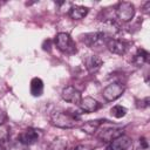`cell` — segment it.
Returning a JSON list of instances; mask_svg holds the SVG:
<instances>
[{
	"mask_svg": "<svg viewBox=\"0 0 150 150\" xmlns=\"http://www.w3.org/2000/svg\"><path fill=\"white\" fill-rule=\"evenodd\" d=\"M71 150H93V148L88 144H79L75 148H73Z\"/></svg>",
	"mask_w": 150,
	"mask_h": 150,
	"instance_id": "obj_20",
	"label": "cell"
},
{
	"mask_svg": "<svg viewBox=\"0 0 150 150\" xmlns=\"http://www.w3.org/2000/svg\"><path fill=\"white\" fill-rule=\"evenodd\" d=\"M66 149H67V139L63 137H57L50 143L48 150H66Z\"/></svg>",
	"mask_w": 150,
	"mask_h": 150,
	"instance_id": "obj_16",
	"label": "cell"
},
{
	"mask_svg": "<svg viewBox=\"0 0 150 150\" xmlns=\"http://www.w3.org/2000/svg\"><path fill=\"white\" fill-rule=\"evenodd\" d=\"M102 120H91V121H87L81 125V130L88 135H93L97 131V129L101 127L102 124Z\"/></svg>",
	"mask_w": 150,
	"mask_h": 150,
	"instance_id": "obj_14",
	"label": "cell"
},
{
	"mask_svg": "<svg viewBox=\"0 0 150 150\" xmlns=\"http://www.w3.org/2000/svg\"><path fill=\"white\" fill-rule=\"evenodd\" d=\"M0 150H5V148L4 146H0Z\"/></svg>",
	"mask_w": 150,
	"mask_h": 150,
	"instance_id": "obj_22",
	"label": "cell"
},
{
	"mask_svg": "<svg viewBox=\"0 0 150 150\" xmlns=\"http://www.w3.org/2000/svg\"><path fill=\"white\" fill-rule=\"evenodd\" d=\"M124 129L123 128H116V127H109V128H104L100 131L98 134V138L102 142L105 143H110L114 139H116L117 137L124 135Z\"/></svg>",
	"mask_w": 150,
	"mask_h": 150,
	"instance_id": "obj_6",
	"label": "cell"
},
{
	"mask_svg": "<svg viewBox=\"0 0 150 150\" xmlns=\"http://www.w3.org/2000/svg\"><path fill=\"white\" fill-rule=\"evenodd\" d=\"M62 98L66 102L73 103L75 105H79L81 100H82V95L81 93L73 86H68L62 90Z\"/></svg>",
	"mask_w": 150,
	"mask_h": 150,
	"instance_id": "obj_8",
	"label": "cell"
},
{
	"mask_svg": "<svg viewBox=\"0 0 150 150\" xmlns=\"http://www.w3.org/2000/svg\"><path fill=\"white\" fill-rule=\"evenodd\" d=\"M79 105H80V108L82 109V111L88 112V114H89V112H95V111H97V110L102 107V104H101L98 101H96L95 98L89 97V96L82 98Z\"/></svg>",
	"mask_w": 150,
	"mask_h": 150,
	"instance_id": "obj_11",
	"label": "cell"
},
{
	"mask_svg": "<svg viewBox=\"0 0 150 150\" xmlns=\"http://www.w3.org/2000/svg\"><path fill=\"white\" fill-rule=\"evenodd\" d=\"M108 38L103 32L98 30V32H93V33H87L84 35H82V42L86 43L88 47L90 48H98L102 46H105Z\"/></svg>",
	"mask_w": 150,
	"mask_h": 150,
	"instance_id": "obj_2",
	"label": "cell"
},
{
	"mask_svg": "<svg viewBox=\"0 0 150 150\" xmlns=\"http://www.w3.org/2000/svg\"><path fill=\"white\" fill-rule=\"evenodd\" d=\"M55 45L61 52H63L66 54H74L76 52V46H75L71 36L68 33L61 32V33L56 34Z\"/></svg>",
	"mask_w": 150,
	"mask_h": 150,
	"instance_id": "obj_3",
	"label": "cell"
},
{
	"mask_svg": "<svg viewBox=\"0 0 150 150\" xmlns=\"http://www.w3.org/2000/svg\"><path fill=\"white\" fill-rule=\"evenodd\" d=\"M43 93V82L39 77H34L30 81V94L33 96H41Z\"/></svg>",
	"mask_w": 150,
	"mask_h": 150,
	"instance_id": "obj_15",
	"label": "cell"
},
{
	"mask_svg": "<svg viewBox=\"0 0 150 150\" xmlns=\"http://www.w3.org/2000/svg\"><path fill=\"white\" fill-rule=\"evenodd\" d=\"M132 150H150V146H149V142H148V139H146L144 136L139 137V138L137 139V142L135 143V145H134V149H132Z\"/></svg>",
	"mask_w": 150,
	"mask_h": 150,
	"instance_id": "obj_19",
	"label": "cell"
},
{
	"mask_svg": "<svg viewBox=\"0 0 150 150\" xmlns=\"http://www.w3.org/2000/svg\"><path fill=\"white\" fill-rule=\"evenodd\" d=\"M5 121H6V112H5L4 110H1V109H0V125H1V124H4V123H5Z\"/></svg>",
	"mask_w": 150,
	"mask_h": 150,
	"instance_id": "obj_21",
	"label": "cell"
},
{
	"mask_svg": "<svg viewBox=\"0 0 150 150\" xmlns=\"http://www.w3.org/2000/svg\"><path fill=\"white\" fill-rule=\"evenodd\" d=\"M135 15V6L131 2L123 1L120 2L116 7V16L122 22L130 21Z\"/></svg>",
	"mask_w": 150,
	"mask_h": 150,
	"instance_id": "obj_4",
	"label": "cell"
},
{
	"mask_svg": "<svg viewBox=\"0 0 150 150\" xmlns=\"http://www.w3.org/2000/svg\"><path fill=\"white\" fill-rule=\"evenodd\" d=\"M132 145V141L130 137L122 135L109 143V145L105 148V150H129Z\"/></svg>",
	"mask_w": 150,
	"mask_h": 150,
	"instance_id": "obj_9",
	"label": "cell"
},
{
	"mask_svg": "<svg viewBox=\"0 0 150 150\" xmlns=\"http://www.w3.org/2000/svg\"><path fill=\"white\" fill-rule=\"evenodd\" d=\"M102 63H103L102 59L98 57V56H96V55H89L86 59V61H84L86 68H87V70L89 73H96L101 68Z\"/></svg>",
	"mask_w": 150,
	"mask_h": 150,
	"instance_id": "obj_12",
	"label": "cell"
},
{
	"mask_svg": "<svg viewBox=\"0 0 150 150\" xmlns=\"http://www.w3.org/2000/svg\"><path fill=\"white\" fill-rule=\"evenodd\" d=\"M105 47L112 53V54H117V55H123L127 53V49H128V43L124 42L123 40H120V39H114V38H110L108 39L107 43H105Z\"/></svg>",
	"mask_w": 150,
	"mask_h": 150,
	"instance_id": "obj_7",
	"label": "cell"
},
{
	"mask_svg": "<svg viewBox=\"0 0 150 150\" xmlns=\"http://www.w3.org/2000/svg\"><path fill=\"white\" fill-rule=\"evenodd\" d=\"M148 59H149V53L144 49H138L134 56V62L137 66H142L143 63H145L148 61Z\"/></svg>",
	"mask_w": 150,
	"mask_h": 150,
	"instance_id": "obj_17",
	"label": "cell"
},
{
	"mask_svg": "<svg viewBox=\"0 0 150 150\" xmlns=\"http://www.w3.org/2000/svg\"><path fill=\"white\" fill-rule=\"evenodd\" d=\"M40 136H39V132L38 130L35 129H26L25 131H22L19 136V141L21 144L23 145H32V144H35L38 141H39Z\"/></svg>",
	"mask_w": 150,
	"mask_h": 150,
	"instance_id": "obj_10",
	"label": "cell"
},
{
	"mask_svg": "<svg viewBox=\"0 0 150 150\" xmlns=\"http://www.w3.org/2000/svg\"><path fill=\"white\" fill-rule=\"evenodd\" d=\"M110 114L115 118H122V117H124L127 115V109L124 107L117 104V105H115V107H112L110 109Z\"/></svg>",
	"mask_w": 150,
	"mask_h": 150,
	"instance_id": "obj_18",
	"label": "cell"
},
{
	"mask_svg": "<svg viewBox=\"0 0 150 150\" xmlns=\"http://www.w3.org/2000/svg\"><path fill=\"white\" fill-rule=\"evenodd\" d=\"M80 122V116L69 111H55L50 116V123L57 128L70 129L77 127Z\"/></svg>",
	"mask_w": 150,
	"mask_h": 150,
	"instance_id": "obj_1",
	"label": "cell"
},
{
	"mask_svg": "<svg viewBox=\"0 0 150 150\" xmlns=\"http://www.w3.org/2000/svg\"><path fill=\"white\" fill-rule=\"evenodd\" d=\"M89 9L84 6H80V5H75V6H71L70 9H69V16L73 19V20H81L83 19L87 14H88Z\"/></svg>",
	"mask_w": 150,
	"mask_h": 150,
	"instance_id": "obj_13",
	"label": "cell"
},
{
	"mask_svg": "<svg viewBox=\"0 0 150 150\" xmlns=\"http://www.w3.org/2000/svg\"><path fill=\"white\" fill-rule=\"evenodd\" d=\"M123 91H124V86L122 83H120V82H114V83L108 84L103 89L102 95H103L104 100L111 102V101L117 100L123 94Z\"/></svg>",
	"mask_w": 150,
	"mask_h": 150,
	"instance_id": "obj_5",
	"label": "cell"
}]
</instances>
